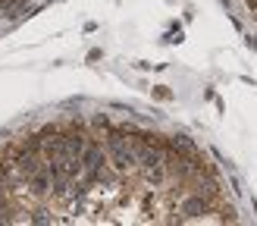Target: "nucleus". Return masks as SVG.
I'll use <instances>...</instances> for the list:
<instances>
[{
	"instance_id": "obj_5",
	"label": "nucleus",
	"mask_w": 257,
	"mask_h": 226,
	"mask_svg": "<svg viewBox=\"0 0 257 226\" xmlns=\"http://www.w3.org/2000/svg\"><path fill=\"white\" fill-rule=\"evenodd\" d=\"M141 176H145V182H151L154 188L166 185V179H170V170H166V163H151V167H141Z\"/></svg>"
},
{
	"instance_id": "obj_1",
	"label": "nucleus",
	"mask_w": 257,
	"mask_h": 226,
	"mask_svg": "<svg viewBox=\"0 0 257 226\" xmlns=\"http://www.w3.org/2000/svg\"><path fill=\"white\" fill-rule=\"evenodd\" d=\"M104 148H107V160L113 173H128V170H138V148H135V138L125 135L119 126H113L110 135L104 138Z\"/></svg>"
},
{
	"instance_id": "obj_3",
	"label": "nucleus",
	"mask_w": 257,
	"mask_h": 226,
	"mask_svg": "<svg viewBox=\"0 0 257 226\" xmlns=\"http://www.w3.org/2000/svg\"><path fill=\"white\" fill-rule=\"evenodd\" d=\"M213 210V201L204 195V192H195V195H185L182 204H179V220H201L204 213Z\"/></svg>"
},
{
	"instance_id": "obj_6",
	"label": "nucleus",
	"mask_w": 257,
	"mask_h": 226,
	"mask_svg": "<svg viewBox=\"0 0 257 226\" xmlns=\"http://www.w3.org/2000/svg\"><path fill=\"white\" fill-rule=\"evenodd\" d=\"M91 126H94V129H100V132H110V129H113V123H110L107 113H97V117L91 120Z\"/></svg>"
},
{
	"instance_id": "obj_4",
	"label": "nucleus",
	"mask_w": 257,
	"mask_h": 226,
	"mask_svg": "<svg viewBox=\"0 0 257 226\" xmlns=\"http://www.w3.org/2000/svg\"><path fill=\"white\" fill-rule=\"evenodd\" d=\"M25 185H29V192L35 195V198H47L50 195V173H47V163H41L35 173H29L22 179Z\"/></svg>"
},
{
	"instance_id": "obj_2",
	"label": "nucleus",
	"mask_w": 257,
	"mask_h": 226,
	"mask_svg": "<svg viewBox=\"0 0 257 226\" xmlns=\"http://www.w3.org/2000/svg\"><path fill=\"white\" fill-rule=\"evenodd\" d=\"M107 148L100 142H88L82 151V182L75 179V192H85L91 182H100V170L107 167Z\"/></svg>"
}]
</instances>
